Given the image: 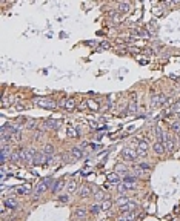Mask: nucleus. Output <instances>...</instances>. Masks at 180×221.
<instances>
[{"instance_id": "obj_1", "label": "nucleus", "mask_w": 180, "mask_h": 221, "mask_svg": "<svg viewBox=\"0 0 180 221\" xmlns=\"http://www.w3.org/2000/svg\"><path fill=\"white\" fill-rule=\"evenodd\" d=\"M34 103L40 107H45V109H54L57 107V103L52 100V98H36Z\"/></svg>"}, {"instance_id": "obj_2", "label": "nucleus", "mask_w": 180, "mask_h": 221, "mask_svg": "<svg viewBox=\"0 0 180 221\" xmlns=\"http://www.w3.org/2000/svg\"><path fill=\"white\" fill-rule=\"evenodd\" d=\"M62 126V122L60 120H45V122H42V129L43 131H57L59 128Z\"/></svg>"}, {"instance_id": "obj_3", "label": "nucleus", "mask_w": 180, "mask_h": 221, "mask_svg": "<svg viewBox=\"0 0 180 221\" xmlns=\"http://www.w3.org/2000/svg\"><path fill=\"white\" fill-rule=\"evenodd\" d=\"M120 157H122L123 161H134V160L137 158V151L132 149V148H125V149L122 151Z\"/></svg>"}, {"instance_id": "obj_4", "label": "nucleus", "mask_w": 180, "mask_h": 221, "mask_svg": "<svg viewBox=\"0 0 180 221\" xmlns=\"http://www.w3.org/2000/svg\"><path fill=\"white\" fill-rule=\"evenodd\" d=\"M162 141H163V144H165L168 152H174L175 151V140H174V137L171 134H165Z\"/></svg>"}, {"instance_id": "obj_5", "label": "nucleus", "mask_w": 180, "mask_h": 221, "mask_svg": "<svg viewBox=\"0 0 180 221\" xmlns=\"http://www.w3.org/2000/svg\"><path fill=\"white\" fill-rule=\"evenodd\" d=\"M49 184H51V178H45L43 181H40L37 186H36V190H34V195L36 197H39V195H42L48 187H49Z\"/></svg>"}, {"instance_id": "obj_6", "label": "nucleus", "mask_w": 180, "mask_h": 221, "mask_svg": "<svg viewBox=\"0 0 180 221\" xmlns=\"http://www.w3.org/2000/svg\"><path fill=\"white\" fill-rule=\"evenodd\" d=\"M137 209V204L136 203H132V201H128V203H125V204H122V206H119V210L123 213V215H126V213H134V210Z\"/></svg>"}, {"instance_id": "obj_7", "label": "nucleus", "mask_w": 180, "mask_h": 221, "mask_svg": "<svg viewBox=\"0 0 180 221\" xmlns=\"http://www.w3.org/2000/svg\"><path fill=\"white\" fill-rule=\"evenodd\" d=\"M79 195H80V198H89V197L93 195L91 186H86V184L80 186V189H79Z\"/></svg>"}, {"instance_id": "obj_8", "label": "nucleus", "mask_w": 180, "mask_h": 221, "mask_svg": "<svg viewBox=\"0 0 180 221\" xmlns=\"http://www.w3.org/2000/svg\"><path fill=\"white\" fill-rule=\"evenodd\" d=\"M36 155H37V151H36V149H33V148H26V149H25V161L34 163Z\"/></svg>"}, {"instance_id": "obj_9", "label": "nucleus", "mask_w": 180, "mask_h": 221, "mask_svg": "<svg viewBox=\"0 0 180 221\" xmlns=\"http://www.w3.org/2000/svg\"><path fill=\"white\" fill-rule=\"evenodd\" d=\"M166 101H168L166 95H163V94H159V95H155V97L152 98V106H154V107H157V106H162V104H165Z\"/></svg>"}, {"instance_id": "obj_10", "label": "nucleus", "mask_w": 180, "mask_h": 221, "mask_svg": "<svg viewBox=\"0 0 180 221\" xmlns=\"http://www.w3.org/2000/svg\"><path fill=\"white\" fill-rule=\"evenodd\" d=\"M152 151H154L157 155H163V154L166 152V148H165L163 141H155V143L152 144Z\"/></svg>"}, {"instance_id": "obj_11", "label": "nucleus", "mask_w": 180, "mask_h": 221, "mask_svg": "<svg viewBox=\"0 0 180 221\" xmlns=\"http://www.w3.org/2000/svg\"><path fill=\"white\" fill-rule=\"evenodd\" d=\"M69 155H71L74 160H80V158L83 157V151H82L80 148H72V149L69 151Z\"/></svg>"}, {"instance_id": "obj_12", "label": "nucleus", "mask_w": 180, "mask_h": 221, "mask_svg": "<svg viewBox=\"0 0 180 221\" xmlns=\"http://www.w3.org/2000/svg\"><path fill=\"white\" fill-rule=\"evenodd\" d=\"M63 106H65L66 110H69V112H71V110L75 109V100H74V98H66V100L63 101Z\"/></svg>"}, {"instance_id": "obj_13", "label": "nucleus", "mask_w": 180, "mask_h": 221, "mask_svg": "<svg viewBox=\"0 0 180 221\" xmlns=\"http://www.w3.org/2000/svg\"><path fill=\"white\" fill-rule=\"evenodd\" d=\"M117 9H119L120 14H126V13L131 9V5H129L128 2H120V3L117 5Z\"/></svg>"}, {"instance_id": "obj_14", "label": "nucleus", "mask_w": 180, "mask_h": 221, "mask_svg": "<svg viewBox=\"0 0 180 221\" xmlns=\"http://www.w3.org/2000/svg\"><path fill=\"white\" fill-rule=\"evenodd\" d=\"M117 190H119L120 193L131 192V190H134V186H132V184H128V183H123V184H120V186L117 187Z\"/></svg>"}, {"instance_id": "obj_15", "label": "nucleus", "mask_w": 180, "mask_h": 221, "mask_svg": "<svg viewBox=\"0 0 180 221\" xmlns=\"http://www.w3.org/2000/svg\"><path fill=\"white\" fill-rule=\"evenodd\" d=\"M86 215H88V212H86V209H83V207H77V209L74 210V216H75V218L85 219Z\"/></svg>"}, {"instance_id": "obj_16", "label": "nucleus", "mask_w": 180, "mask_h": 221, "mask_svg": "<svg viewBox=\"0 0 180 221\" xmlns=\"http://www.w3.org/2000/svg\"><path fill=\"white\" fill-rule=\"evenodd\" d=\"M63 187H66V184H65V181H63V180H57V181L54 183V187H52V192H54V193H59V190H62Z\"/></svg>"}, {"instance_id": "obj_17", "label": "nucleus", "mask_w": 180, "mask_h": 221, "mask_svg": "<svg viewBox=\"0 0 180 221\" xmlns=\"http://www.w3.org/2000/svg\"><path fill=\"white\" fill-rule=\"evenodd\" d=\"M3 204H5L10 210H16V207H17V201H16L14 198H6Z\"/></svg>"}, {"instance_id": "obj_18", "label": "nucleus", "mask_w": 180, "mask_h": 221, "mask_svg": "<svg viewBox=\"0 0 180 221\" xmlns=\"http://www.w3.org/2000/svg\"><path fill=\"white\" fill-rule=\"evenodd\" d=\"M136 110H137V101H136V97H134V98H131V101H129L128 112H129V114H134Z\"/></svg>"}, {"instance_id": "obj_19", "label": "nucleus", "mask_w": 180, "mask_h": 221, "mask_svg": "<svg viewBox=\"0 0 180 221\" xmlns=\"http://www.w3.org/2000/svg\"><path fill=\"white\" fill-rule=\"evenodd\" d=\"M43 154L51 158V157L54 155V146H52V144H46V146L43 148Z\"/></svg>"}, {"instance_id": "obj_20", "label": "nucleus", "mask_w": 180, "mask_h": 221, "mask_svg": "<svg viewBox=\"0 0 180 221\" xmlns=\"http://www.w3.org/2000/svg\"><path fill=\"white\" fill-rule=\"evenodd\" d=\"M66 190H68V193H74V192L77 190V183H75L74 180H71V181L66 184Z\"/></svg>"}, {"instance_id": "obj_21", "label": "nucleus", "mask_w": 180, "mask_h": 221, "mask_svg": "<svg viewBox=\"0 0 180 221\" xmlns=\"http://www.w3.org/2000/svg\"><path fill=\"white\" fill-rule=\"evenodd\" d=\"M31 190H33V187L29 186V184H25L23 187H20L17 192L20 193V195H28V193H31Z\"/></svg>"}, {"instance_id": "obj_22", "label": "nucleus", "mask_w": 180, "mask_h": 221, "mask_svg": "<svg viewBox=\"0 0 180 221\" xmlns=\"http://www.w3.org/2000/svg\"><path fill=\"white\" fill-rule=\"evenodd\" d=\"M139 149H142V151H146V152H148V149H149L148 141H146V140H139Z\"/></svg>"}, {"instance_id": "obj_23", "label": "nucleus", "mask_w": 180, "mask_h": 221, "mask_svg": "<svg viewBox=\"0 0 180 221\" xmlns=\"http://www.w3.org/2000/svg\"><path fill=\"white\" fill-rule=\"evenodd\" d=\"M111 206H113V201H111V200H108V198H106V200H103V201H102V210H108Z\"/></svg>"}, {"instance_id": "obj_24", "label": "nucleus", "mask_w": 180, "mask_h": 221, "mask_svg": "<svg viewBox=\"0 0 180 221\" xmlns=\"http://www.w3.org/2000/svg\"><path fill=\"white\" fill-rule=\"evenodd\" d=\"M169 128H171V131H174V132L180 134V122H174V123H171V125H169Z\"/></svg>"}, {"instance_id": "obj_25", "label": "nucleus", "mask_w": 180, "mask_h": 221, "mask_svg": "<svg viewBox=\"0 0 180 221\" xmlns=\"http://www.w3.org/2000/svg\"><path fill=\"white\" fill-rule=\"evenodd\" d=\"M119 221H136V218H134V213H126L125 216L119 218Z\"/></svg>"}, {"instance_id": "obj_26", "label": "nucleus", "mask_w": 180, "mask_h": 221, "mask_svg": "<svg viewBox=\"0 0 180 221\" xmlns=\"http://www.w3.org/2000/svg\"><path fill=\"white\" fill-rule=\"evenodd\" d=\"M154 132H155V135H157V137L160 138V141H162V140H163V135H165L163 131H162V128H160V126H155V128H154Z\"/></svg>"}, {"instance_id": "obj_27", "label": "nucleus", "mask_w": 180, "mask_h": 221, "mask_svg": "<svg viewBox=\"0 0 180 221\" xmlns=\"http://www.w3.org/2000/svg\"><path fill=\"white\" fill-rule=\"evenodd\" d=\"M94 197H96V200H97V201H103V200H106V198H105V192H103V190L96 192V195H94Z\"/></svg>"}, {"instance_id": "obj_28", "label": "nucleus", "mask_w": 180, "mask_h": 221, "mask_svg": "<svg viewBox=\"0 0 180 221\" xmlns=\"http://www.w3.org/2000/svg\"><path fill=\"white\" fill-rule=\"evenodd\" d=\"M100 210H102V204H94V206L91 207V213H93V215H97Z\"/></svg>"}, {"instance_id": "obj_29", "label": "nucleus", "mask_w": 180, "mask_h": 221, "mask_svg": "<svg viewBox=\"0 0 180 221\" xmlns=\"http://www.w3.org/2000/svg\"><path fill=\"white\" fill-rule=\"evenodd\" d=\"M13 140H14V141H20V140H22V131H20V129H17V131L14 132Z\"/></svg>"}, {"instance_id": "obj_30", "label": "nucleus", "mask_w": 180, "mask_h": 221, "mask_svg": "<svg viewBox=\"0 0 180 221\" xmlns=\"http://www.w3.org/2000/svg\"><path fill=\"white\" fill-rule=\"evenodd\" d=\"M136 181H137L136 177H125V178H123V183H128V184H134Z\"/></svg>"}, {"instance_id": "obj_31", "label": "nucleus", "mask_w": 180, "mask_h": 221, "mask_svg": "<svg viewBox=\"0 0 180 221\" xmlns=\"http://www.w3.org/2000/svg\"><path fill=\"white\" fill-rule=\"evenodd\" d=\"M111 19H113V22H120V20H122V14H120V13H114V14L111 16Z\"/></svg>"}, {"instance_id": "obj_32", "label": "nucleus", "mask_w": 180, "mask_h": 221, "mask_svg": "<svg viewBox=\"0 0 180 221\" xmlns=\"http://www.w3.org/2000/svg\"><path fill=\"white\" fill-rule=\"evenodd\" d=\"M13 101H14V100H13V97H8V98H3V101H2V106H3V107H6V106H8V104H11Z\"/></svg>"}, {"instance_id": "obj_33", "label": "nucleus", "mask_w": 180, "mask_h": 221, "mask_svg": "<svg viewBox=\"0 0 180 221\" xmlns=\"http://www.w3.org/2000/svg\"><path fill=\"white\" fill-rule=\"evenodd\" d=\"M68 135H69V137H72V138H77V137H79L77 131H75V129H72V128H69V129H68Z\"/></svg>"}, {"instance_id": "obj_34", "label": "nucleus", "mask_w": 180, "mask_h": 221, "mask_svg": "<svg viewBox=\"0 0 180 221\" xmlns=\"http://www.w3.org/2000/svg\"><path fill=\"white\" fill-rule=\"evenodd\" d=\"M59 201H60L62 204H66V203L69 201V198H68V195H60V197H59Z\"/></svg>"}, {"instance_id": "obj_35", "label": "nucleus", "mask_w": 180, "mask_h": 221, "mask_svg": "<svg viewBox=\"0 0 180 221\" xmlns=\"http://www.w3.org/2000/svg\"><path fill=\"white\" fill-rule=\"evenodd\" d=\"M36 126H37V123H36L34 120H29V122H28V125H26V129H34Z\"/></svg>"}, {"instance_id": "obj_36", "label": "nucleus", "mask_w": 180, "mask_h": 221, "mask_svg": "<svg viewBox=\"0 0 180 221\" xmlns=\"http://www.w3.org/2000/svg\"><path fill=\"white\" fill-rule=\"evenodd\" d=\"M136 151H137V157H146V155H148L146 151H142V149H139V148H137Z\"/></svg>"}, {"instance_id": "obj_37", "label": "nucleus", "mask_w": 180, "mask_h": 221, "mask_svg": "<svg viewBox=\"0 0 180 221\" xmlns=\"http://www.w3.org/2000/svg\"><path fill=\"white\" fill-rule=\"evenodd\" d=\"M128 201H129V200H128V197H120V198L117 200V203H119L120 206H122V204H125V203H128Z\"/></svg>"}, {"instance_id": "obj_38", "label": "nucleus", "mask_w": 180, "mask_h": 221, "mask_svg": "<svg viewBox=\"0 0 180 221\" xmlns=\"http://www.w3.org/2000/svg\"><path fill=\"white\" fill-rule=\"evenodd\" d=\"M148 29H149V34H151V32H155V23L151 22V23L148 25Z\"/></svg>"}, {"instance_id": "obj_39", "label": "nucleus", "mask_w": 180, "mask_h": 221, "mask_svg": "<svg viewBox=\"0 0 180 221\" xmlns=\"http://www.w3.org/2000/svg\"><path fill=\"white\" fill-rule=\"evenodd\" d=\"M86 104H88V106H91L93 109H99V104H96V103H94V101H91V100H88V101H86Z\"/></svg>"}, {"instance_id": "obj_40", "label": "nucleus", "mask_w": 180, "mask_h": 221, "mask_svg": "<svg viewBox=\"0 0 180 221\" xmlns=\"http://www.w3.org/2000/svg\"><path fill=\"white\" fill-rule=\"evenodd\" d=\"M116 170H119V172L122 170L123 174H126V167H125V166H120V164H117V167H116Z\"/></svg>"}, {"instance_id": "obj_41", "label": "nucleus", "mask_w": 180, "mask_h": 221, "mask_svg": "<svg viewBox=\"0 0 180 221\" xmlns=\"http://www.w3.org/2000/svg\"><path fill=\"white\" fill-rule=\"evenodd\" d=\"M100 48H102V49H108V48H111V45H109L108 42H103V43L100 45Z\"/></svg>"}, {"instance_id": "obj_42", "label": "nucleus", "mask_w": 180, "mask_h": 221, "mask_svg": "<svg viewBox=\"0 0 180 221\" xmlns=\"http://www.w3.org/2000/svg\"><path fill=\"white\" fill-rule=\"evenodd\" d=\"M178 141H180V134H178Z\"/></svg>"}, {"instance_id": "obj_43", "label": "nucleus", "mask_w": 180, "mask_h": 221, "mask_svg": "<svg viewBox=\"0 0 180 221\" xmlns=\"http://www.w3.org/2000/svg\"><path fill=\"white\" fill-rule=\"evenodd\" d=\"M3 221H5V219H3Z\"/></svg>"}]
</instances>
